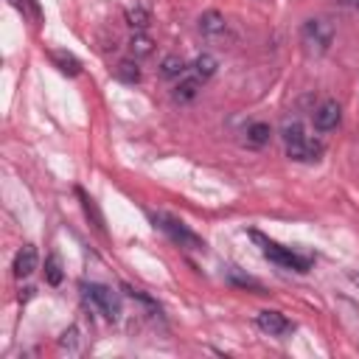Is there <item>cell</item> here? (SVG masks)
Segmentation results:
<instances>
[{
	"instance_id": "cell-22",
	"label": "cell",
	"mask_w": 359,
	"mask_h": 359,
	"mask_svg": "<svg viewBox=\"0 0 359 359\" xmlns=\"http://www.w3.org/2000/svg\"><path fill=\"white\" fill-rule=\"evenodd\" d=\"M227 275H230V283H236V286H241V289H255L258 294H264V286H261L255 278H250V275H241L236 266H230V272H227Z\"/></svg>"
},
{
	"instance_id": "cell-17",
	"label": "cell",
	"mask_w": 359,
	"mask_h": 359,
	"mask_svg": "<svg viewBox=\"0 0 359 359\" xmlns=\"http://www.w3.org/2000/svg\"><path fill=\"white\" fill-rule=\"evenodd\" d=\"M129 50H132L135 59H140V56H149V53L154 50V42H151L143 31H135V36L129 39Z\"/></svg>"
},
{
	"instance_id": "cell-19",
	"label": "cell",
	"mask_w": 359,
	"mask_h": 359,
	"mask_svg": "<svg viewBox=\"0 0 359 359\" xmlns=\"http://www.w3.org/2000/svg\"><path fill=\"white\" fill-rule=\"evenodd\" d=\"M126 22H129L135 31H146L149 22H151V14H149L146 8H140V6H135V8H126Z\"/></svg>"
},
{
	"instance_id": "cell-2",
	"label": "cell",
	"mask_w": 359,
	"mask_h": 359,
	"mask_svg": "<svg viewBox=\"0 0 359 359\" xmlns=\"http://www.w3.org/2000/svg\"><path fill=\"white\" fill-rule=\"evenodd\" d=\"M250 236H252V241H258V244H261V252H264L272 264H278V266H283V269L309 272V269H311V264H314V258H311V255H303V252H297V250H292V247H283V244H278V241H272V238L261 236L258 230H252Z\"/></svg>"
},
{
	"instance_id": "cell-12",
	"label": "cell",
	"mask_w": 359,
	"mask_h": 359,
	"mask_svg": "<svg viewBox=\"0 0 359 359\" xmlns=\"http://www.w3.org/2000/svg\"><path fill=\"white\" fill-rule=\"evenodd\" d=\"M196 79H202V81H208L216 70H219V62H216V56H210V53H199L196 59H194V65L188 67Z\"/></svg>"
},
{
	"instance_id": "cell-20",
	"label": "cell",
	"mask_w": 359,
	"mask_h": 359,
	"mask_svg": "<svg viewBox=\"0 0 359 359\" xmlns=\"http://www.w3.org/2000/svg\"><path fill=\"white\" fill-rule=\"evenodd\" d=\"M115 76L121 81H126V84H137L140 81V67H137V62H121L115 67Z\"/></svg>"
},
{
	"instance_id": "cell-24",
	"label": "cell",
	"mask_w": 359,
	"mask_h": 359,
	"mask_svg": "<svg viewBox=\"0 0 359 359\" xmlns=\"http://www.w3.org/2000/svg\"><path fill=\"white\" fill-rule=\"evenodd\" d=\"M345 3H348L351 8H356V11H359V0H345Z\"/></svg>"
},
{
	"instance_id": "cell-8",
	"label": "cell",
	"mask_w": 359,
	"mask_h": 359,
	"mask_svg": "<svg viewBox=\"0 0 359 359\" xmlns=\"http://www.w3.org/2000/svg\"><path fill=\"white\" fill-rule=\"evenodd\" d=\"M36 264H39V252H36V247L34 244H25V247H20L17 250V255H14V275L17 278H28L34 269H36Z\"/></svg>"
},
{
	"instance_id": "cell-7",
	"label": "cell",
	"mask_w": 359,
	"mask_h": 359,
	"mask_svg": "<svg viewBox=\"0 0 359 359\" xmlns=\"http://www.w3.org/2000/svg\"><path fill=\"white\" fill-rule=\"evenodd\" d=\"M255 325L264 331V334H269V337H283V334H289V331H294V325L286 320V314H280V311H261L258 317H255Z\"/></svg>"
},
{
	"instance_id": "cell-9",
	"label": "cell",
	"mask_w": 359,
	"mask_h": 359,
	"mask_svg": "<svg viewBox=\"0 0 359 359\" xmlns=\"http://www.w3.org/2000/svg\"><path fill=\"white\" fill-rule=\"evenodd\" d=\"M202 84H205V81H202V79H196V76L188 70V76H182V79L177 81V87H174V93H171V95H174V101H177V104H188V101H194V98L199 95Z\"/></svg>"
},
{
	"instance_id": "cell-15",
	"label": "cell",
	"mask_w": 359,
	"mask_h": 359,
	"mask_svg": "<svg viewBox=\"0 0 359 359\" xmlns=\"http://www.w3.org/2000/svg\"><path fill=\"white\" fill-rule=\"evenodd\" d=\"M185 73H188L185 62H182L180 56H174V53L160 62V76H163V79H182Z\"/></svg>"
},
{
	"instance_id": "cell-13",
	"label": "cell",
	"mask_w": 359,
	"mask_h": 359,
	"mask_svg": "<svg viewBox=\"0 0 359 359\" xmlns=\"http://www.w3.org/2000/svg\"><path fill=\"white\" fill-rule=\"evenodd\" d=\"M76 194H79V199H81V208H84V216L93 222V227H95L98 233H107V227H104V216H101V210H98L95 199H93V196H87L81 188H79Z\"/></svg>"
},
{
	"instance_id": "cell-6",
	"label": "cell",
	"mask_w": 359,
	"mask_h": 359,
	"mask_svg": "<svg viewBox=\"0 0 359 359\" xmlns=\"http://www.w3.org/2000/svg\"><path fill=\"white\" fill-rule=\"evenodd\" d=\"M339 118H342V109H339V104H337L334 98H325V101L314 109V115H311L317 132H331V129H337V126H339Z\"/></svg>"
},
{
	"instance_id": "cell-5",
	"label": "cell",
	"mask_w": 359,
	"mask_h": 359,
	"mask_svg": "<svg viewBox=\"0 0 359 359\" xmlns=\"http://www.w3.org/2000/svg\"><path fill=\"white\" fill-rule=\"evenodd\" d=\"M300 39H303V45H306L309 53L320 56V53H325V50L331 48V42H334V25H331L328 20H323V17H311V20L303 22Z\"/></svg>"
},
{
	"instance_id": "cell-23",
	"label": "cell",
	"mask_w": 359,
	"mask_h": 359,
	"mask_svg": "<svg viewBox=\"0 0 359 359\" xmlns=\"http://www.w3.org/2000/svg\"><path fill=\"white\" fill-rule=\"evenodd\" d=\"M31 294H34V289H31V286H25V289L20 292V303H28V300H31Z\"/></svg>"
},
{
	"instance_id": "cell-14",
	"label": "cell",
	"mask_w": 359,
	"mask_h": 359,
	"mask_svg": "<svg viewBox=\"0 0 359 359\" xmlns=\"http://www.w3.org/2000/svg\"><path fill=\"white\" fill-rule=\"evenodd\" d=\"M50 59H53V65H56L65 76H79V73H81V62H79L73 53H67V50H53Z\"/></svg>"
},
{
	"instance_id": "cell-4",
	"label": "cell",
	"mask_w": 359,
	"mask_h": 359,
	"mask_svg": "<svg viewBox=\"0 0 359 359\" xmlns=\"http://www.w3.org/2000/svg\"><path fill=\"white\" fill-rule=\"evenodd\" d=\"M79 289H81L84 303H87L93 311H98V314L107 317L109 323H115V320L121 317V297H118V292H112V289L104 286V283H81Z\"/></svg>"
},
{
	"instance_id": "cell-10",
	"label": "cell",
	"mask_w": 359,
	"mask_h": 359,
	"mask_svg": "<svg viewBox=\"0 0 359 359\" xmlns=\"http://www.w3.org/2000/svg\"><path fill=\"white\" fill-rule=\"evenodd\" d=\"M227 31V20L219 14V11H205L202 17H199V34L202 36H208V39H216V36H222Z\"/></svg>"
},
{
	"instance_id": "cell-3",
	"label": "cell",
	"mask_w": 359,
	"mask_h": 359,
	"mask_svg": "<svg viewBox=\"0 0 359 359\" xmlns=\"http://www.w3.org/2000/svg\"><path fill=\"white\" fill-rule=\"evenodd\" d=\"M151 224H154L157 230H163L174 244L185 247V250H191V252H205V247H208L202 236H196V233L188 230L180 219H174V216H168V213H151Z\"/></svg>"
},
{
	"instance_id": "cell-21",
	"label": "cell",
	"mask_w": 359,
	"mask_h": 359,
	"mask_svg": "<svg viewBox=\"0 0 359 359\" xmlns=\"http://www.w3.org/2000/svg\"><path fill=\"white\" fill-rule=\"evenodd\" d=\"M59 348L67 351V353H79L81 351V337H79V328H67L62 337H59Z\"/></svg>"
},
{
	"instance_id": "cell-16",
	"label": "cell",
	"mask_w": 359,
	"mask_h": 359,
	"mask_svg": "<svg viewBox=\"0 0 359 359\" xmlns=\"http://www.w3.org/2000/svg\"><path fill=\"white\" fill-rule=\"evenodd\" d=\"M11 6H14L25 20H31L34 25H39V22H42V8H39V3H36V0H11Z\"/></svg>"
},
{
	"instance_id": "cell-1",
	"label": "cell",
	"mask_w": 359,
	"mask_h": 359,
	"mask_svg": "<svg viewBox=\"0 0 359 359\" xmlns=\"http://www.w3.org/2000/svg\"><path fill=\"white\" fill-rule=\"evenodd\" d=\"M280 137L286 143V157L294 163H317L323 157V143L309 137L300 126V121H286L280 129Z\"/></svg>"
},
{
	"instance_id": "cell-11",
	"label": "cell",
	"mask_w": 359,
	"mask_h": 359,
	"mask_svg": "<svg viewBox=\"0 0 359 359\" xmlns=\"http://www.w3.org/2000/svg\"><path fill=\"white\" fill-rule=\"evenodd\" d=\"M244 140H247V146H252V149H261V146H266L269 143V137H272V129H269V123H264V121H255V123H250L247 129H244Z\"/></svg>"
},
{
	"instance_id": "cell-18",
	"label": "cell",
	"mask_w": 359,
	"mask_h": 359,
	"mask_svg": "<svg viewBox=\"0 0 359 359\" xmlns=\"http://www.w3.org/2000/svg\"><path fill=\"white\" fill-rule=\"evenodd\" d=\"M62 278H65V272H62V261H59V255H48L45 258V283H50V286H59L62 283Z\"/></svg>"
}]
</instances>
